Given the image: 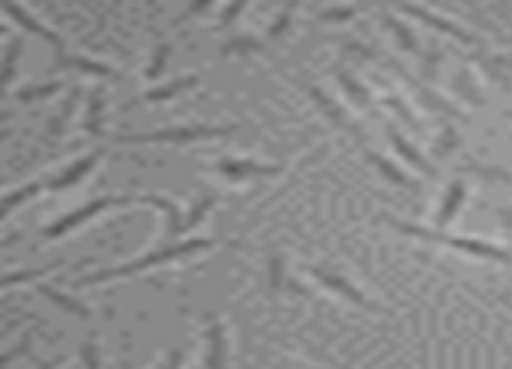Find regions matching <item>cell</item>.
I'll return each mask as SVG.
<instances>
[{"label": "cell", "instance_id": "1", "mask_svg": "<svg viewBox=\"0 0 512 369\" xmlns=\"http://www.w3.org/2000/svg\"><path fill=\"white\" fill-rule=\"evenodd\" d=\"M216 248L213 237H189V241H157V248L143 251L140 258H129V262L108 265V269H98L91 276L77 279V289H91V286H108V282H122V279H136L147 276L154 269H171V265L192 262L199 255H209Z\"/></svg>", "mask_w": 512, "mask_h": 369}, {"label": "cell", "instance_id": "2", "mask_svg": "<svg viewBox=\"0 0 512 369\" xmlns=\"http://www.w3.org/2000/svg\"><path fill=\"white\" fill-rule=\"evenodd\" d=\"M237 129H241L237 122H185V126H161V129H150V133H108V143H133V147H147V143L192 147V143L227 140Z\"/></svg>", "mask_w": 512, "mask_h": 369}, {"label": "cell", "instance_id": "3", "mask_svg": "<svg viewBox=\"0 0 512 369\" xmlns=\"http://www.w3.org/2000/svg\"><path fill=\"white\" fill-rule=\"evenodd\" d=\"M398 234L411 237V241H429V244H443V248H453L460 255H471V258H481V262H495V265H506L509 262V251L499 248L492 241H481V237H464V234H450V230H439V227H422V223H408V220H391Z\"/></svg>", "mask_w": 512, "mask_h": 369}, {"label": "cell", "instance_id": "4", "mask_svg": "<svg viewBox=\"0 0 512 369\" xmlns=\"http://www.w3.org/2000/svg\"><path fill=\"white\" fill-rule=\"evenodd\" d=\"M129 206H143V195H98V199L84 202V206L70 209V213L56 216L53 223H46V227H42V241H63V237H70L74 230L95 223L98 216L115 213V209H129Z\"/></svg>", "mask_w": 512, "mask_h": 369}, {"label": "cell", "instance_id": "5", "mask_svg": "<svg viewBox=\"0 0 512 369\" xmlns=\"http://www.w3.org/2000/svg\"><path fill=\"white\" fill-rule=\"evenodd\" d=\"M394 7H398L405 18H415L418 25H425V28H432V32L446 35V39L460 42V46H471V49L488 46V42L481 39L474 28H464L457 18H450V14L436 11V7H429V4H418V0H394Z\"/></svg>", "mask_w": 512, "mask_h": 369}, {"label": "cell", "instance_id": "6", "mask_svg": "<svg viewBox=\"0 0 512 369\" xmlns=\"http://www.w3.org/2000/svg\"><path fill=\"white\" fill-rule=\"evenodd\" d=\"M307 276L314 279L321 289H328L331 296H338V300H345V303H352V307L366 310V314H391V310H387L384 303L370 300V296H366L363 289L356 286V282H352L349 276H345L342 269H335V265H328V262H314V265H307Z\"/></svg>", "mask_w": 512, "mask_h": 369}, {"label": "cell", "instance_id": "7", "mask_svg": "<svg viewBox=\"0 0 512 369\" xmlns=\"http://www.w3.org/2000/svg\"><path fill=\"white\" fill-rule=\"evenodd\" d=\"M213 175L223 178L227 185H251V182H265V178H279L283 175V164L227 154V157H216L213 161Z\"/></svg>", "mask_w": 512, "mask_h": 369}, {"label": "cell", "instance_id": "8", "mask_svg": "<svg viewBox=\"0 0 512 369\" xmlns=\"http://www.w3.org/2000/svg\"><path fill=\"white\" fill-rule=\"evenodd\" d=\"M304 91H307V98L314 101L317 112H321L324 119H328L331 129H342V133H349L352 140H359V143L366 140L363 126H359V119L349 112V108H345V98H335V94L324 91L321 84H304Z\"/></svg>", "mask_w": 512, "mask_h": 369}, {"label": "cell", "instance_id": "9", "mask_svg": "<svg viewBox=\"0 0 512 369\" xmlns=\"http://www.w3.org/2000/svg\"><path fill=\"white\" fill-rule=\"evenodd\" d=\"M0 14H4L11 25H18L25 35H32V39H42V42H49L53 46V56H63V53H70V42L63 39L56 28H49V25H42L39 18H35L32 11H28L21 0H0Z\"/></svg>", "mask_w": 512, "mask_h": 369}, {"label": "cell", "instance_id": "10", "mask_svg": "<svg viewBox=\"0 0 512 369\" xmlns=\"http://www.w3.org/2000/svg\"><path fill=\"white\" fill-rule=\"evenodd\" d=\"M46 74L60 77V74H77V77H91V81H122V70L115 63H105L98 56H88V53H63V56H53V67Z\"/></svg>", "mask_w": 512, "mask_h": 369}, {"label": "cell", "instance_id": "11", "mask_svg": "<svg viewBox=\"0 0 512 369\" xmlns=\"http://www.w3.org/2000/svg\"><path fill=\"white\" fill-rule=\"evenodd\" d=\"M102 157H105V147H95V150H88V154L74 157V161L60 164V168L46 175V192H70V188H81L98 171Z\"/></svg>", "mask_w": 512, "mask_h": 369}, {"label": "cell", "instance_id": "12", "mask_svg": "<svg viewBox=\"0 0 512 369\" xmlns=\"http://www.w3.org/2000/svg\"><path fill=\"white\" fill-rule=\"evenodd\" d=\"M394 74H398L401 81L408 84V88H411V94H415V98H418V105H422L425 112L439 115V119H446V122H464V119H467V112H464V108H460L457 101H446L443 94L436 91V84L415 81V77H411L408 70L401 67V63H398V67H394Z\"/></svg>", "mask_w": 512, "mask_h": 369}, {"label": "cell", "instance_id": "13", "mask_svg": "<svg viewBox=\"0 0 512 369\" xmlns=\"http://www.w3.org/2000/svg\"><path fill=\"white\" fill-rule=\"evenodd\" d=\"M143 206L157 209L164 220V230L157 241H182L185 234H189V206H182L178 199H171V195H161V192H147L143 195Z\"/></svg>", "mask_w": 512, "mask_h": 369}, {"label": "cell", "instance_id": "14", "mask_svg": "<svg viewBox=\"0 0 512 369\" xmlns=\"http://www.w3.org/2000/svg\"><path fill=\"white\" fill-rule=\"evenodd\" d=\"M203 369H230V331L220 314L203 317Z\"/></svg>", "mask_w": 512, "mask_h": 369}, {"label": "cell", "instance_id": "15", "mask_svg": "<svg viewBox=\"0 0 512 369\" xmlns=\"http://www.w3.org/2000/svg\"><path fill=\"white\" fill-rule=\"evenodd\" d=\"M265 286H269V296H310L307 286H300V279L293 276L290 258L286 251H269L265 258Z\"/></svg>", "mask_w": 512, "mask_h": 369}, {"label": "cell", "instance_id": "16", "mask_svg": "<svg viewBox=\"0 0 512 369\" xmlns=\"http://www.w3.org/2000/svg\"><path fill=\"white\" fill-rule=\"evenodd\" d=\"M203 84L199 74H182V77H171V81H161V84H150L147 91L136 98V105H168V101H178L182 94L196 91Z\"/></svg>", "mask_w": 512, "mask_h": 369}, {"label": "cell", "instance_id": "17", "mask_svg": "<svg viewBox=\"0 0 512 369\" xmlns=\"http://www.w3.org/2000/svg\"><path fill=\"white\" fill-rule=\"evenodd\" d=\"M474 67L481 70V77H488L499 88H512V53H495V49L481 46L474 49Z\"/></svg>", "mask_w": 512, "mask_h": 369}, {"label": "cell", "instance_id": "18", "mask_svg": "<svg viewBox=\"0 0 512 369\" xmlns=\"http://www.w3.org/2000/svg\"><path fill=\"white\" fill-rule=\"evenodd\" d=\"M366 164H370V168L377 171V175L384 178V182H391L394 188H405V192H408V195H415V199L422 195V185H418L415 178H411L398 161L384 157L380 150H370V147H366Z\"/></svg>", "mask_w": 512, "mask_h": 369}, {"label": "cell", "instance_id": "19", "mask_svg": "<svg viewBox=\"0 0 512 369\" xmlns=\"http://www.w3.org/2000/svg\"><path fill=\"white\" fill-rule=\"evenodd\" d=\"M384 136H387V143H391V150L401 157V161L408 164V168H415L418 175H425V178H436V164H432L429 157H425L422 150H418L405 133H398V126H394V122L384 129Z\"/></svg>", "mask_w": 512, "mask_h": 369}, {"label": "cell", "instance_id": "20", "mask_svg": "<svg viewBox=\"0 0 512 369\" xmlns=\"http://www.w3.org/2000/svg\"><path fill=\"white\" fill-rule=\"evenodd\" d=\"M331 74H335V84L342 88V98L349 101V105H356V108H373V105H377V94H373L370 84L359 81L352 67H342V63H338Z\"/></svg>", "mask_w": 512, "mask_h": 369}, {"label": "cell", "instance_id": "21", "mask_svg": "<svg viewBox=\"0 0 512 369\" xmlns=\"http://www.w3.org/2000/svg\"><path fill=\"white\" fill-rule=\"evenodd\" d=\"M464 202H467V182H464V178H453V182L446 185L443 199H439L436 220H432V227L450 230L453 223H457V216H460V209H464Z\"/></svg>", "mask_w": 512, "mask_h": 369}, {"label": "cell", "instance_id": "22", "mask_svg": "<svg viewBox=\"0 0 512 369\" xmlns=\"http://www.w3.org/2000/svg\"><path fill=\"white\" fill-rule=\"evenodd\" d=\"M105 91L102 88H91L84 94V115H81V129L91 136V140H105L108 143V133H105Z\"/></svg>", "mask_w": 512, "mask_h": 369}, {"label": "cell", "instance_id": "23", "mask_svg": "<svg viewBox=\"0 0 512 369\" xmlns=\"http://www.w3.org/2000/svg\"><path fill=\"white\" fill-rule=\"evenodd\" d=\"M77 98H81V91H74L67 101H63L60 108H56V115L53 119H46V129H42V140H39V147H56V143L67 136V129H70V122H74V115H77Z\"/></svg>", "mask_w": 512, "mask_h": 369}, {"label": "cell", "instance_id": "24", "mask_svg": "<svg viewBox=\"0 0 512 369\" xmlns=\"http://www.w3.org/2000/svg\"><path fill=\"white\" fill-rule=\"evenodd\" d=\"M46 192V178H32V182L18 185V188H7V192H0V223L7 220V216H14L21 206H28L32 199H39V195Z\"/></svg>", "mask_w": 512, "mask_h": 369}, {"label": "cell", "instance_id": "25", "mask_svg": "<svg viewBox=\"0 0 512 369\" xmlns=\"http://www.w3.org/2000/svg\"><path fill=\"white\" fill-rule=\"evenodd\" d=\"M269 39L265 35H255V32H234L220 42V56L223 60H244V56H258L265 53Z\"/></svg>", "mask_w": 512, "mask_h": 369}, {"label": "cell", "instance_id": "26", "mask_svg": "<svg viewBox=\"0 0 512 369\" xmlns=\"http://www.w3.org/2000/svg\"><path fill=\"white\" fill-rule=\"evenodd\" d=\"M39 296H42V300H49V303H53V307H60L63 314L77 317V321H91V317H95V310H91L88 303L81 300V296H70V293H63V289L49 286V282H39Z\"/></svg>", "mask_w": 512, "mask_h": 369}, {"label": "cell", "instance_id": "27", "mask_svg": "<svg viewBox=\"0 0 512 369\" xmlns=\"http://www.w3.org/2000/svg\"><path fill=\"white\" fill-rule=\"evenodd\" d=\"M21 53H25V39H7L4 42V53H0V101L11 98V84L18 77V63H21Z\"/></svg>", "mask_w": 512, "mask_h": 369}, {"label": "cell", "instance_id": "28", "mask_svg": "<svg viewBox=\"0 0 512 369\" xmlns=\"http://www.w3.org/2000/svg\"><path fill=\"white\" fill-rule=\"evenodd\" d=\"M450 91L457 101H464L467 108H481L485 105V94H481V84H478V74H474V67H460L457 74H453L450 81Z\"/></svg>", "mask_w": 512, "mask_h": 369}, {"label": "cell", "instance_id": "29", "mask_svg": "<svg viewBox=\"0 0 512 369\" xmlns=\"http://www.w3.org/2000/svg\"><path fill=\"white\" fill-rule=\"evenodd\" d=\"M377 18H380V25H384L387 32H391V39L398 42L401 49H405V53H411V56H422L425 53L422 42H418V35L408 28L405 18H398V14H391V11H380Z\"/></svg>", "mask_w": 512, "mask_h": 369}, {"label": "cell", "instance_id": "30", "mask_svg": "<svg viewBox=\"0 0 512 369\" xmlns=\"http://www.w3.org/2000/svg\"><path fill=\"white\" fill-rule=\"evenodd\" d=\"M168 63H171V39H157L154 46H150V56H147V63H143L140 77L147 84H161L164 74H168Z\"/></svg>", "mask_w": 512, "mask_h": 369}, {"label": "cell", "instance_id": "31", "mask_svg": "<svg viewBox=\"0 0 512 369\" xmlns=\"http://www.w3.org/2000/svg\"><path fill=\"white\" fill-rule=\"evenodd\" d=\"M63 91V81L60 77H49V81H35V84H21L18 91L11 94L14 101H21V105H35V101H49L56 98V94Z\"/></svg>", "mask_w": 512, "mask_h": 369}, {"label": "cell", "instance_id": "32", "mask_svg": "<svg viewBox=\"0 0 512 369\" xmlns=\"http://www.w3.org/2000/svg\"><path fill=\"white\" fill-rule=\"evenodd\" d=\"M297 11H300V4H297V0H293V4H286L279 14H272L269 28H265V39H269V42H283V39H290L293 28H297Z\"/></svg>", "mask_w": 512, "mask_h": 369}, {"label": "cell", "instance_id": "33", "mask_svg": "<svg viewBox=\"0 0 512 369\" xmlns=\"http://www.w3.org/2000/svg\"><path fill=\"white\" fill-rule=\"evenodd\" d=\"M457 150H460L457 122H443V126L436 129V136H432V150H429V154L436 157V161H446V157H453Z\"/></svg>", "mask_w": 512, "mask_h": 369}, {"label": "cell", "instance_id": "34", "mask_svg": "<svg viewBox=\"0 0 512 369\" xmlns=\"http://www.w3.org/2000/svg\"><path fill=\"white\" fill-rule=\"evenodd\" d=\"M467 175H474L481 185H512V171L492 161H467L464 164Z\"/></svg>", "mask_w": 512, "mask_h": 369}, {"label": "cell", "instance_id": "35", "mask_svg": "<svg viewBox=\"0 0 512 369\" xmlns=\"http://www.w3.org/2000/svg\"><path fill=\"white\" fill-rule=\"evenodd\" d=\"M377 101L387 108V112L398 115L401 126H408V129H422V122H418V115L408 108V98H405V94H398V91H384V94H377Z\"/></svg>", "mask_w": 512, "mask_h": 369}, {"label": "cell", "instance_id": "36", "mask_svg": "<svg viewBox=\"0 0 512 369\" xmlns=\"http://www.w3.org/2000/svg\"><path fill=\"white\" fill-rule=\"evenodd\" d=\"M53 269H14V272H0V293L14 286H28V282H42Z\"/></svg>", "mask_w": 512, "mask_h": 369}, {"label": "cell", "instance_id": "37", "mask_svg": "<svg viewBox=\"0 0 512 369\" xmlns=\"http://www.w3.org/2000/svg\"><path fill=\"white\" fill-rule=\"evenodd\" d=\"M77 359H81V369H105V349L98 338H84L77 345Z\"/></svg>", "mask_w": 512, "mask_h": 369}, {"label": "cell", "instance_id": "38", "mask_svg": "<svg viewBox=\"0 0 512 369\" xmlns=\"http://www.w3.org/2000/svg\"><path fill=\"white\" fill-rule=\"evenodd\" d=\"M216 202H220V195H216V192H199V195H196V202L189 206V234L199 227V223L206 220L209 213H213Z\"/></svg>", "mask_w": 512, "mask_h": 369}, {"label": "cell", "instance_id": "39", "mask_svg": "<svg viewBox=\"0 0 512 369\" xmlns=\"http://www.w3.org/2000/svg\"><path fill=\"white\" fill-rule=\"evenodd\" d=\"M248 7H251V0H227V4L216 11V28H220V32L234 28L237 21L244 18V11H248Z\"/></svg>", "mask_w": 512, "mask_h": 369}, {"label": "cell", "instance_id": "40", "mask_svg": "<svg viewBox=\"0 0 512 369\" xmlns=\"http://www.w3.org/2000/svg\"><path fill=\"white\" fill-rule=\"evenodd\" d=\"M32 345H35V328L25 331V335H21V342H14L7 352H0V369H11L18 359H25L28 352H32Z\"/></svg>", "mask_w": 512, "mask_h": 369}, {"label": "cell", "instance_id": "41", "mask_svg": "<svg viewBox=\"0 0 512 369\" xmlns=\"http://www.w3.org/2000/svg\"><path fill=\"white\" fill-rule=\"evenodd\" d=\"M216 7V0H189V4L178 11V18H175V28H182V25H189V21H196V18H206L209 11Z\"/></svg>", "mask_w": 512, "mask_h": 369}, {"label": "cell", "instance_id": "42", "mask_svg": "<svg viewBox=\"0 0 512 369\" xmlns=\"http://www.w3.org/2000/svg\"><path fill=\"white\" fill-rule=\"evenodd\" d=\"M356 18V7H349V4H338V7H324V11H317V21L321 25H345V21H352Z\"/></svg>", "mask_w": 512, "mask_h": 369}, {"label": "cell", "instance_id": "43", "mask_svg": "<svg viewBox=\"0 0 512 369\" xmlns=\"http://www.w3.org/2000/svg\"><path fill=\"white\" fill-rule=\"evenodd\" d=\"M185 366H189V352H185V349H168L154 363V369H185Z\"/></svg>", "mask_w": 512, "mask_h": 369}, {"label": "cell", "instance_id": "44", "mask_svg": "<svg viewBox=\"0 0 512 369\" xmlns=\"http://www.w3.org/2000/svg\"><path fill=\"white\" fill-rule=\"evenodd\" d=\"M492 213H495V220H499L502 227H506L509 234H512V202H509V206H495Z\"/></svg>", "mask_w": 512, "mask_h": 369}, {"label": "cell", "instance_id": "45", "mask_svg": "<svg viewBox=\"0 0 512 369\" xmlns=\"http://www.w3.org/2000/svg\"><path fill=\"white\" fill-rule=\"evenodd\" d=\"M11 119V108H0V122H7Z\"/></svg>", "mask_w": 512, "mask_h": 369}, {"label": "cell", "instance_id": "46", "mask_svg": "<svg viewBox=\"0 0 512 369\" xmlns=\"http://www.w3.org/2000/svg\"><path fill=\"white\" fill-rule=\"evenodd\" d=\"M506 119H509V122H512V108H509V112H506Z\"/></svg>", "mask_w": 512, "mask_h": 369}, {"label": "cell", "instance_id": "47", "mask_svg": "<svg viewBox=\"0 0 512 369\" xmlns=\"http://www.w3.org/2000/svg\"><path fill=\"white\" fill-rule=\"evenodd\" d=\"M0 35H4V25H0Z\"/></svg>", "mask_w": 512, "mask_h": 369}]
</instances>
